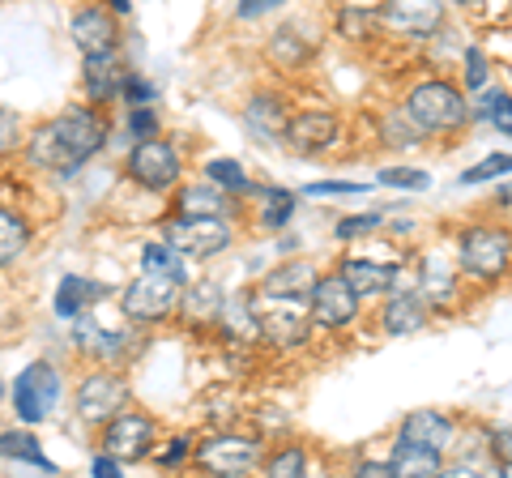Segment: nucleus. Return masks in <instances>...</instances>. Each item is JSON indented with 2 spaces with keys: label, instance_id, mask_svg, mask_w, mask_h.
Masks as SVG:
<instances>
[{
  "label": "nucleus",
  "instance_id": "45",
  "mask_svg": "<svg viewBox=\"0 0 512 478\" xmlns=\"http://www.w3.org/2000/svg\"><path fill=\"white\" fill-rule=\"evenodd\" d=\"M18 146V116L13 111H0V150Z\"/></svg>",
  "mask_w": 512,
  "mask_h": 478
},
{
  "label": "nucleus",
  "instance_id": "1",
  "mask_svg": "<svg viewBox=\"0 0 512 478\" xmlns=\"http://www.w3.org/2000/svg\"><path fill=\"white\" fill-rule=\"evenodd\" d=\"M103 141H107V124L99 120V111L69 107L30 137V163L60 171V175H73L90 154L103 150Z\"/></svg>",
  "mask_w": 512,
  "mask_h": 478
},
{
  "label": "nucleus",
  "instance_id": "46",
  "mask_svg": "<svg viewBox=\"0 0 512 478\" xmlns=\"http://www.w3.org/2000/svg\"><path fill=\"white\" fill-rule=\"evenodd\" d=\"M491 453L500 457V466L508 470V466H512V432H495V436H491Z\"/></svg>",
  "mask_w": 512,
  "mask_h": 478
},
{
  "label": "nucleus",
  "instance_id": "22",
  "mask_svg": "<svg viewBox=\"0 0 512 478\" xmlns=\"http://www.w3.org/2000/svg\"><path fill=\"white\" fill-rule=\"evenodd\" d=\"M244 120H248V129L252 137H261V141H278L286 137V107L278 99H269V94H261V99H252L248 111H244Z\"/></svg>",
  "mask_w": 512,
  "mask_h": 478
},
{
  "label": "nucleus",
  "instance_id": "6",
  "mask_svg": "<svg viewBox=\"0 0 512 478\" xmlns=\"http://www.w3.org/2000/svg\"><path fill=\"white\" fill-rule=\"evenodd\" d=\"M163 235H167V244H175L184 257H197V261L201 257H218V252L231 244V227L222 218H188V214H180L175 222H167Z\"/></svg>",
  "mask_w": 512,
  "mask_h": 478
},
{
  "label": "nucleus",
  "instance_id": "38",
  "mask_svg": "<svg viewBox=\"0 0 512 478\" xmlns=\"http://www.w3.org/2000/svg\"><path fill=\"white\" fill-rule=\"evenodd\" d=\"M128 133L141 137V141H150L158 133V116L150 107H133V111H128Z\"/></svg>",
  "mask_w": 512,
  "mask_h": 478
},
{
  "label": "nucleus",
  "instance_id": "16",
  "mask_svg": "<svg viewBox=\"0 0 512 478\" xmlns=\"http://www.w3.org/2000/svg\"><path fill=\"white\" fill-rule=\"evenodd\" d=\"M73 39L77 47H82L86 56L94 52H111L116 47V22H111V13L107 9H77L73 13Z\"/></svg>",
  "mask_w": 512,
  "mask_h": 478
},
{
  "label": "nucleus",
  "instance_id": "27",
  "mask_svg": "<svg viewBox=\"0 0 512 478\" xmlns=\"http://www.w3.org/2000/svg\"><path fill=\"white\" fill-rule=\"evenodd\" d=\"M0 457H9V461H26V466H39L47 474H56L52 466V457H47L39 449V440L30 436V432H0Z\"/></svg>",
  "mask_w": 512,
  "mask_h": 478
},
{
  "label": "nucleus",
  "instance_id": "40",
  "mask_svg": "<svg viewBox=\"0 0 512 478\" xmlns=\"http://www.w3.org/2000/svg\"><path fill=\"white\" fill-rule=\"evenodd\" d=\"M120 94H124V99H128V103H133V107H146V103L154 99V86L146 82V77L128 73V77H124V90H120Z\"/></svg>",
  "mask_w": 512,
  "mask_h": 478
},
{
  "label": "nucleus",
  "instance_id": "35",
  "mask_svg": "<svg viewBox=\"0 0 512 478\" xmlns=\"http://www.w3.org/2000/svg\"><path fill=\"white\" fill-rule=\"evenodd\" d=\"M508 171H512V154H491L478 167L461 171V184H483V180H495V175H508Z\"/></svg>",
  "mask_w": 512,
  "mask_h": 478
},
{
  "label": "nucleus",
  "instance_id": "23",
  "mask_svg": "<svg viewBox=\"0 0 512 478\" xmlns=\"http://www.w3.org/2000/svg\"><path fill=\"white\" fill-rule=\"evenodd\" d=\"M180 308L188 312V321H222V308H227V299H222V286L218 282H197L188 286L180 295Z\"/></svg>",
  "mask_w": 512,
  "mask_h": 478
},
{
  "label": "nucleus",
  "instance_id": "15",
  "mask_svg": "<svg viewBox=\"0 0 512 478\" xmlns=\"http://www.w3.org/2000/svg\"><path fill=\"white\" fill-rule=\"evenodd\" d=\"M124 65H120V52L111 47V52H94L86 56V65H82V82H86V94L94 103H111L116 94L124 90Z\"/></svg>",
  "mask_w": 512,
  "mask_h": 478
},
{
  "label": "nucleus",
  "instance_id": "17",
  "mask_svg": "<svg viewBox=\"0 0 512 478\" xmlns=\"http://www.w3.org/2000/svg\"><path fill=\"white\" fill-rule=\"evenodd\" d=\"M402 440H414V444H423V449L444 453L448 444H453V423L436 410H414L402 423Z\"/></svg>",
  "mask_w": 512,
  "mask_h": 478
},
{
  "label": "nucleus",
  "instance_id": "20",
  "mask_svg": "<svg viewBox=\"0 0 512 478\" xmlns=\"http://www.w3.org/2000/svg\"><path fill=\"white\" fill-rule=\"evenodd\" d=\"M73 321H77V325H73V342L82 346V350H90V355H99V359H120V355H124V346H128V342H124V333H107V329H99L90 312H86V316L77 312Z\"/></svg>",
  "mask_w": 512,
  "mask_h": 478
},
{
  "label": "nucleus",
  "instance_id": "36",
  "mask_svg": "<svg viewBox=\"0 0 512 478\" xmlns=\"http://www.w3.org/2000/svg\"><path fill=\"white\" fill-rule=\"evenodd\" d=\"M380 184H389V188H427L431 175L427 171H410V167H384Z\"/></svg>",
  "mask_w": 512,
  "mask_h": 478
},
{
  "label": "nucleus",
  "instance_id": "10",
  "mask_svg": "<svg viewBox=\"0 0 512 478\" xmlns=\"http://www.w3.org/2000/svg\"><path fill=\"white\" fill-rule=\"evenodd\" d=\"M308 304H312V321L325 325V329H342V325H350L359 316V295L342 274L338 278H320L312 286Z\"/></svg>",
  "mask_w": 512,
  "mask_h": 478
},
{
  "label": "nucleus",
  "instance_id": "7",
  "mask_svg": "<svg viewBox=\"0 0 512 478\" xmlns=\"http://www.w3.org/2000/svg\"><path fill=\"white\" fill-rule=\"evenodd\" d=\"M128 175H133L141 188H150V193H163V188H171L180 180V154H175L167 141L150 137L128 154Z\"/></svg>",
  "mask_w": 512,
  "mask_h": 478
},
{
  "label": "nucleus",
  "instance_id": "3",
  "mask_svg": "<svg viewBox=\"0 0 512 478\" xmlns=\"http://www.w3.org/2000/svg\"><path fill=\"white\" fill-rule=\"evenodd\" d=\"M180 295H184V278L175 274H141L133 286L124 291V316L128 321H167V316L180 308Z\"/></svg>",
  "mask_w": 512,
  "mask_h": 478
},
{
  "label": "nucleus",
  "instance_id": "24",
  "mask_svg": "<svg viewBox=\"0 0 512 478\" xmlns=\"http://www.w3.org/2000/svg\"><path fill=\"white\" fill-rule=\"evenodd\" d=\"M440 457L436 449H423V444H414V440H397V449H393V474H402V478H419V474H440Z\"/></svg>",
  "mask_w": 512,
  "mask_h": 478
},
{
  "label": "nucleus",
  "instance_id": "11",
  "mask_svg": "<svg viewBox=\"0 0 512 478\" xmlns=\"http://www.w3.org/2000/svg\"><path fill=\"white\" fill-rule=\"evenodd\" d=\"M124 402H128V385L111 372H94V376H86V385L77 389V414H82L86 423H111Z\"/></svg>",
  "mask_w": 512,
  "mask_h": 478
},
{
  "label": "nucleus",
  "instance_id": "13",
  "mask_svg": "<svg viewBox=\"0 0 512 478\" xmlns=\"http://www.w3.org/2000/svg\"><path fill=\"white\" fill-rule=\"evenodd\" d=\"M286 146L299 150V154H316L338 141V116L329 111H299V116L286 120Z\"/></svg>",
  "mask_w": 512,
  "mask_h": 478
},
{
  "label": "nucleus",
  "instance_id": "37",
  "mask_svg": "<svg viewBox=\"0 0 512 478\" xmlns=\"http://www.w3.org/2000/svg\"><path fill=\"white\" fill-rule=\"evenodd\" d=\"M265 470L274 474V478H295V474H303V449H282Z\"/></svg>",
  "mask_w": 512,
  "mask_h": 478
},
{
  "label": "nucleus",
  "instance_id": "28",
  "mask_svg": "<svg viewBox=\"0 0 512 478\" xmlns=\"http://www.w3.org/2000/svg\"><path fill=\"white\" fill-rule=\"evenodd\" d=\"M26 244H30V227L18 214L0 210V269H5L9 261H18L26 252Z\"/></svg>",
  "mask_w": 512,
  "mask_h": 478
},
{
  "label": "nucleus",
  "instance_id": "44",
  "mask_svg": "<svg viewBox=\"0 0 512 478\" xmlns=\"http://www.w3.org/2000/svg\"><path fill=\"white\" fill-rule=\"evenodd\" d=\"M278 5H286V0H239V9H235V13L252 22V18H265V13H269V9H278Z\"/></svg>",
  "mask_w": 512,
  "mask_h": 478
},
{
  "label": "nucleus",
  "instance_id": "51",
  "mask_svg": "<svg viewBox=\"0 0 512 478\" xmlns=\"http://www.w3.org/2000/svg\"><path fill=\"white\" fill-rule=\"evenodd\" d=\"M457 5H478V0H457Z\"/></svg>",
  "mask_w": 512,
  "mask_h": 478
},
{
  "label": "nucleus",
  "instance_id": "14",
  "mask_svg": "<svg viewBox=\"0 0 512 478\" xmlns=\"http://www.w3.org/2000/svg\"><path fill=\"white\" fill-rule=\"evenodd\" d=\"M261 338L269 346H303L308 342V316L291 308V299H269L261 312Z\"/></svg>",
  "mask_w": 512,
  "mask_h": 478
},
{
  "label": "nucleus",
  "instance_id": "25",
  "mask_svg": "<svg viewBox=\"0 0 512 478\" xmlns=\"http://www.w3.org/2000/svg\"><path fill=\"white\" fill-rule=\"evenodd\" d=\"M180 214H188V218H222V214H231V201H227V188H205V184H197V188H184L180 193Z\"/></svg>",
  "mask_w": 512,
  "mask_h": 478
},
{
  "label": "nucleus",
  "instance_id": "5",
  "mask_svg": "<svg viewBox=\"0 0 512 478\" xmlns=\"http://www.w3.org/2000/svg\"><path fill=\"white\" fill-rule=\"evenodd\" d=\"M512 261V235L500 227H474L461 235V265L474 278H500Z\"/></svg>",
  "mask_w": 512,
  "mask_h": 478
},
{
  "label": "nucleus",
  "instance_id": "8",
  "mask_svg": "<svg viewBox=\"0 0 512 478\" xmlns=\"http://www.w3.org/2000/svg\"><path fill=\"white\" fill-rule=\"evenodd\" d=\"M376 18L389 30H402L410 39H431L444 22V5L440 0H384L376 9Z\"/></svg>",
  "mask_w": 512,
  "mask_h": 478
},
{
  "label": "nucleus",
  "instance_id": "9",
  "mask_svg": "<svg viewBox=\"0 0 512 478\" xmlns=\"http://www.w3.org/2000/svg\"><path fill=\"white\" fill-rule=\"evenodd\" d=\"M197 461L210 474H248L261 461V440L248 436H210L197 449Z\"/></svg>",
  "mask_w": 512,
  "mask_h": 478
},
{
  "label": "nucleus",
  "instance_id": "29",
  "mask_svg": "<svg viewBox=\"0 0 512 478\" xmlns=\"http://www.w3.org/2000/svg\"><path fill=\"white\" fill-rule=\"evenodd\" d=\"M141 269H150V274H175V278H184L188 269H184V252L175 248V244H146L141 248Z\"/></svg>",
  "mask_w": 512,
  "mask_h": 478
},
{
  "label": "nucleus",
  "instance_id": "43",
  "mask_svg": "<svg viewBox=\"0 0 512 478\" xmlns=\"http://www.w3.org/2000/svg\"><path fill=\"white\" fill-rule=\"evenodd\" d=\"M372 18H376V13H355V9H346V13H342V35H346V39L367 35V26H372Z\"/></svg>",
  "mask_w": 512,
  "mask_h": 478
},
{
  "label": "nucleus",
  "instance_id": "30",
  "mask_svg": "<svg viewBox=\"0 0 512 478\" xmlns=\"http://www.w3.org/2000/svg\"><path fill=\"white\" fill-rule=\"evenodd\" d=\"M222 325H227L235 338H256V333H261V316H256L248 308V299L239 295V299H231V304L222 308Z\"/></svg>",
  "mask_w": 512,
  "mask_h": 478
},
{
  "label": "nucleus",
  "instance_id": "32",
  "mask_svg": "<svg viewBox=\"0 0 512 478\" xmlns=\"http://www.w3.org/2000/svg\"><path fill=\"white\" fill-rule=\"evenodd\" d=\"M269 52H274V60H282V65H299V60H308L312 47L303 43L291 26H282L278 35H274V47H269Z\"/></svg>",
  "mask_w": 512,
  "mask_h": 478
},
{
  "label": "nucleus",
  "instance_id": "2",
  "mask_svg": "<svg viewBox=\"0 0 512 478\" xmlns=\"http://www.w3.org/2000/svg\"><path fill=\"white\" fill-rule=\"evenodd\" d=\"M406 116L419 124L423 133H444V129H461V124L470 120V103L461 99L457 86H448V82H423V86L410 90Z\"/></svg>",
  "mask_w": 512,
  "mask_h": 478
},
{
  "label": "nucleus",
  "instance_id": "49",
  "mask_svg": "<svg viewBox=\"0 0 512 478\" xmlns=\"http://www.w3.org/2000/svg\"><path fill=\"white\" fill-rule=\"evenodd\" d=\"M184 453H188V436H175V444L163 453V466H175V461H180Z\"/></svg>",
  "mask_w": 512,
  "mask_h": 478
},
{
  "label": "nucleus",
  "instance_id": "34",
  "mask_svg": "<svg viewBox=\"0 0 512 478\" xmlns=\"http://www.w3.org/2000/svg\"><path fill=\"white\" fill-rule=\"evenodd\" d=\"M483 116L495 124V133L512 137V99H508V94H500V90L487 94V99H483Z\"/></svg>",
  "mask_w": 512,
  "mask_h": 478
},
{
  "label": "nucleus",
  "instance_id": "47",
  "mask_svg": "<svg viewBox=\"0 0 512 478\" xmlns=\"http://www.w3.org/2000/svg\"><path fill=\"white\" fill-rule=\"evenodd\" d=\"M94 474H99V478H116L120 474V457H94Z\"/></svg>",
  "mask_w": 512,
  "mask_h": 478
},
{
  "label": "nucleus",
  "instance_id": "50",
  "mask_svg": "<svg viewBox=\"0 0 512 478\" xmlns=\"http://www.w3.org/2000/svg\"><path fill=\"white\" fill-rule=\"evenodd\" d=\"M107 5L116 9V13H128V0H107Z\"/></svg>",
  "mask_w": 512,
  "mask_h": 478
},
{
  "label": "nucleus",
  "instance_id": "19",
  "mask_svg": "<svg viewBox=\"0 0 512 478\" xmlns=\"http://www.w3.org/2000/svg\"><path fill=\"white\" fill-rule=\"evenodd\" d=\"M427 325V304L414 291H397L389 304H384V329L393 333V338H402V333H419Z\"/></svg>",
  "mask_w": 512,
  "mask_h": 478
},
{
  "label": "nucleus",
  "instance_id": "31",
  "mask_svg": "<svg viewBox=\"0 0 512 478\" xmlns=\"http://www.w3.org/2000/svg\"><path fill=\"white\" fill-rule=\"evenodd\" d=\"M205 171H210V184L227 188V193H252V180L244 175V167H239L235 158H214Z\"/></svg>",
  "mask_w": 512,
  "mask_h": 478
},
{
  "label": "nucleus",
  "instance_id": "42",
  "mask_svg": "<svg viewBox=\"0 0 512 478\" xmlns=\"http://www.w3.org/2000/svg\"><path fill=\"white\" fill-rule=\"evenodd\" d=\"M308 197H338V193H367V184H342V180H320V184H308L303 188Z\"/></svg>",
  "mask_w": 512,
  "mask_h": 478
},
{
  "label": "nucleus",
  "instance_id": "26",
  "mask_svg": "<svg viewBox=\"0 0 512 478\" xmlns=\"http://www.w3.org/2000/svg\"><path fill=\"white\" fill-rule=\"evenodd\" d=\"M103 295V286L99 282H90V278H77V274H64L60 278V291H56V316H73L82 312L90 299H99Z\"/></svg>",
  "mask_w": 512,
  "mask_h": 478
},
{
  "label": "nucleus",
  "instance_id": "39",
  "mask_svg": "<svg viewBox=\"0 0 512 478\" xmlns=\"http://www.w3.org/2000/svg\"><path fill=\"white\" fill-rule=\"evenodd\" d=\"M487 86V56L470 47L466 52V90H483Z\"/></svg>",
  "mask_w": 512,
  "mask_h": 478
},
{
  "label": "nucleus",
  "instance_id": "4",
  "mask_svg": "<svg viewBox=\"0 0 512 478\" xmlns=\"http://www.w3.org/2000/svg\"><path fill=\"white\" fill-rule=\"evenodd\" d=\"M56 402H60V372L43 359L30 363V368L18 376V385H13V410H18V419L43 423Z\"/></svg>",
  "mask_w": 512,
  "mask_h": 478
},
{
  "label": "nucleus",
  "instance_id": "12",
  "mask_svg": "<svg viewBox=\"0 0 512 478\" xmlns=\"http://www.w3.org/2000/svg\"><path fill=\"white\" fill-rule=\"evenodd\" d=\"M103 444L111 457L120 461H141L150 449H154V423L146 414H116L103 432Z\"/></svg>",
  "mask_w": 512,
  "mask_h": 478
},
{
  "label": "nucleus",
  "instance_id": "18",
  "mask_svg": "<svg viewBox=\"0 0 512 478\" xmlns=\"http://www.w3.org/2000/svg\"><path fill=\"white\" fill-rule=\"evenodd\" d=\"M312 286H316L312 265L291 261V265L274 269V274L265 278L261 291H265V299H291V304H299V299H312Z\"/></svg>",
  "mask_w": 512,
  "mask_h": 478
},
{
  "label": "nucleus",
  "instance_id": "33",
  "mask_svg": "<svg viewBox=\"0 0 512 478\" xmlns=\"http://www.w3.org/2000/svg\"><path fill=\"white\" fill-rule=\"evenodd\" d=\"M265 197H269L265 214H261L265 227H282V222H291V214H295V193H282V188H269Z\"/></svg>",
  "mask_w": 512,
  "mask_h": 478
},
{
  "label": "nucleus",
  "instance_id": "21",
  "mask_svg": "<svg viewBox=\"0 0 512 478\" xmlns=\"http://www.w3.org/2000/svg\"><path fill=\"white\" fill-rule=\"evenodd\" d=\"M342 278L355 286L359 299H367V295H384V291H389V286L397 282V269L393 265H376V261H346Z\"/></svg>",
  "mask_w": 512,
  "mask_h": 478
},
{
  "label": "nucleus",
  "instance_id": "48",
  "mask_svg": "<svg viewBox=\"0 0 512 478\" xmlns=\"http://www.w3.org/2000/svg\"><path fill=\"white\" fill-rule=\"evenodd\" d=\"M359 474H367V478H384V474H393V461H359Z\"/></svg>",
  "mask_w": 512,
  "mask_h": 478
},
{
  "label": "nucleus",
  "instance_id": "41",
  "mask_svg": "<svg viewBox=\"0 0 512 478\" xmlns=\"http://www.w3.org/2000/svg\"><path fill=\"white\" fill-rule=\"evenodd\" d=\"M380 227V214H363V218H342L338 222V239H359L367 231Z\"/></svg>",
  "mask_w": 512,
  "mask_h": 478
}]
</instances>
